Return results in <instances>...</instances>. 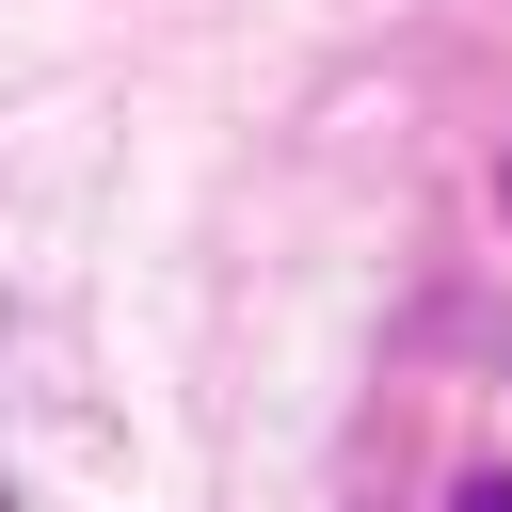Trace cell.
I'll list each match as a JSON object with an SVG mask.
<instances>
[{"mask_svg":"<svg viewBox=\"0 0 512 512\" xmlns=\"http://www.w3.org/2000/svg\"><path fill=\"white\" fill-rule=\"evenodd\" d=\"M448 512H512V480H464V496H448Z\"/></svg>","mask_w":512,"mask_h":512,"instance_id":"6da1fadb","label":"cell"}]
</instances>
